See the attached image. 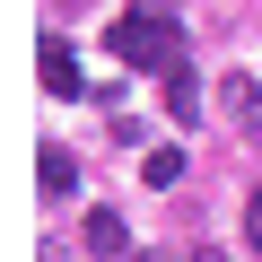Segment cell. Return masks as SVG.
<instances>
[{
	"instance_id": "obj_1",
	"label": "cell",
	"mask_w": 262,
	"mask_h": 262,
	"mask_svg": "<svg viewBox=\"0 0 262 262\" xmlns=\"http://www.w3.org/2000/svg\"><path fill=\"white\" fill-rule=\"evenodd\" d=\"M105 44H114L122 70H184V35H175L166 9H131V18H114Z\"/></svg>"
},
{
	"instance_id": "obj_2",
	"label": "cell",
	"mask_w": 262,
	"mask_h": 262,
	"mask_svg": "<svg viewBox=\"0 0 262 262\" xmlns=\"http://www.w3.org/2000/svg\"><path fill=\"white\" fill-rule=\"evenodd\" d=\"M35 61H44V88H53V96H79V88H88V79H79V53H70L61 35H44Z\"/></svg>"
},
{
	"instance_id": "obj_3",
	"label": "cell",
	"mask_w": 262,
	"mask_h": 262,
	"mask_svg": "<svg viewBox=\"0 0 262 262\" xmlns=\"http://www.w3.org/2000/svg\"><path fill=\"white\" fill-rule=\"evenodd\" d=\"M219 105H227V122H236V131H262V88H253L245 70H227V79H219Z\"/></svg>"
},
{
	"instance_id": "obj_4",
	"label": "cell",
	"mask_w": 262,
	"mask_h": 262,
	"mask_svg": "<svg viewBox=\"0 0 262 262\" xmlns=\"http://www.w3.org/2000/svg\"><path fill=\"white\" fill-rule=\"evenodd\" d=\"M35 184H44V201H70V192H79V158H70V149H44V158H35Z\"/></svg>"
},
{
	"instance_id": "obj_5",
	"label": "cell",
	"mask_w": 262,
	"mask_h": 262,
	"mask_svg": "<svg viewBox=\"0 0 262 262\" xmlns=\"http://www.w3.org/2000/svg\"><path fill=\"white\" fill-rule=\"evenodd\" d=\"M88 253H96V262H122V253H131V227H122L114 210H88Z\"/></svg>"
},
{
	"instance_id": "obj_6",
	"label": "cell",
	"mask_w": 262,
	"mask_h": 262,
	"mask_svg": "<svg viewBox=\"0 0 262 262\" xmlns=\"http://www.w3.org/2000/svg\"><path fill=\"white\" fill-rule=\"evenodd\" d=\"M166 114L175 122H201V79L192 70H166Z\"/></svg>"
},
{
	"instance_id": "obj_7",
	"label": "cell",
	"mask_w": 262,
	"mask_h": 262,
	"mask_svg": "<svg viewBox=\"0 0 262 262\" xmlns=\"http://www.w3.org/2000/svg\"><path fill=\"white\" fill-rule=\"evenodd\" d=\"M140 175H149L158 192H166V184H184V149H149V158H140Z\"/></svg>"
},
{
	"instance_id": "obj_8",
	"label": "cell",
	"mask_w": 262,
	"mask_h": 262,
	"mask_svg": "<svg viewBox=\"0 0 262 262\" xmlns=\"http://www.w3.org/2000/svg\"><path fill=\"white\" fill-rule=\"evenodd\" d=\"M245 245H262V192L245 201Z\"/></svg>"
},
{
	"instance_id": "obj_9",
	"label": "cell",
	"mask_w": 262,
	"mask_h": 262,
	"mask_svg": "<svg viewBox=\"0 0 262 262\" xmlns=\"http://www.w3.org/2000/svg\"><path fill=\"white\" fill-rule=\"evenodd\" d=\"M140 262H175V253H140Z\"/></svg>"
},
{
	"instance_id": "obj_10",
	"label": "cell",
	"mask_w": 262,
	"mask_h": 262,
	"mask_svg": "<svg viewBox=\"0 0 262 262\" xmlns=\"http://www.w3.org/2000/svg\"><path fill=\"white\" fill-rule=\"evenodd\" d=\"M192 262H227V253H192Z\"/></svg>"
}]
</instances>
